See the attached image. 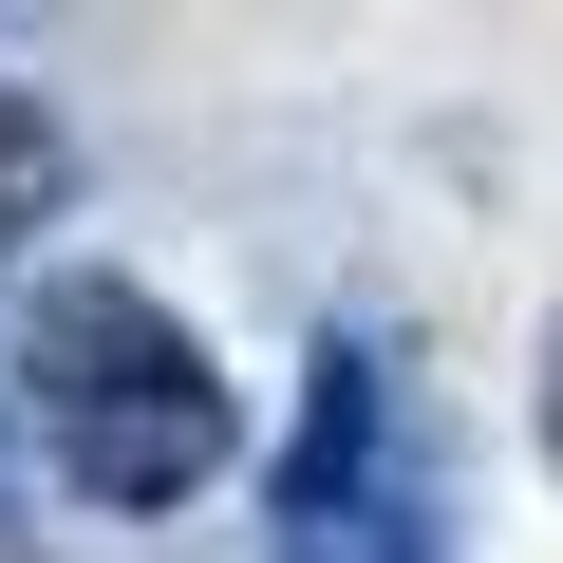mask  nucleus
Segmentation results:
<instances>
[{
    "mask_svg": "<svg viewBox=\"0 0 563 563\" xmlns=\"http://www.w3.org/2000/svg\"><path fill=\"white\" fill-rule=\"evenodd\" d=\"M0 376H20V413H38V451H57L76 507H188L244 451L225 357L151 301V282H113V263H57L20 301V357H0Z\"/></svg>",
    "mask_w": 563,
    "mask_h": 563,
    "instance_id": "1",
    "label": "nucleus"
},
{
    "mask_svg": "<svg viewBox=\"0 0 563 563\" xmlns=\"http://www.w3.org/2000/svg\"><path fill=\"white\" fill-rule=\"evenodd\" d=\"M432 526H451V507H432V432H413L395 376L339 339V357L301 376L282 470H263V544H282V563H451Z\"/></svg>",
    "mask_w": 563,
    "mask_h": 563,
    "instance_id": "2",
    "label": "nucleus"
},
{
    "mask_svg": "<svg viewBox=\"0 0 563 563\" xmlns=\"http://www.w3.org/2000/svg\"><path fill=\"white\" fill-rule=\"evenodd\" d=\"M76 207V132L20 95V76H0V244H20V225H57Z\"/></svg>",
    "mask_w": 563,
    "mask_h": 563,
    "instance_id": "3",
    "label": "nucleus"
},
{
    "mask_svg": "<svg viewBox=\"0 0 563 563\" xmlns=\"http://www.w3.org/2000/svg\"><path fill=\"white\" fill-rule=\"evenodd\" d=\"M544 470H563V320H544Z\"/></svg>",
    "mask_w": 563,
    "mask_h": 563,
    "instance_id": "4",
    "label": "nucleus"
}]
</instances>
